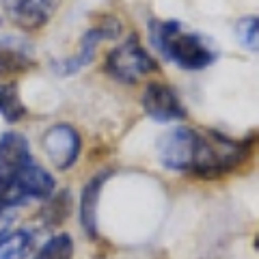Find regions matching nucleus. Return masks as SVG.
Segmentation results:
<instances>
[{
  "mask_svg": "<svg viewBox=\"0 0 259 259\" xmlns=\"http://www.w3.org/2000/svg\"><path fill=\"white\" fill-rule=\"evenodd\" d=\"M250 139L233 141L216 130L173 127L158 139V158L168 171L209 180L240 166L250 153Z\"/></svg>",
  "mask_w": 259,
  "mask_h": 259,
  "instance_id": "f257e3e1",
  "label": "nucleus"
},
{
  "mask_svg": "<svg viewBox=\"0 0 259 259\" xmlns=\"http://www.w3.org/2000/svg\"><path fill=\"white\" fill-rule=\"evenodd\" d=\"M149 37L153 48L166 61L188 71L209 67L218 59V50L201 32L188 30L177 20H151Z\"/></svg>",
  "mask_w": 259,
  "mask_h": 259,
  "instance_id": "f03ea898",
  "label": "nucleus"
},
{
  "mask_svg": "<svg viewBox=\"0 0 259 259\" xmlns=\"http://www.w3.org/2000/svg\"><path fill=\"white\" fill-rule=\"evenodd\" d=\"M158 69V61L143 48L139 35H130L123 44L115 46L104 63V71L123 84H134L143 76L156 74Z\"/></svg>",
  "mask_w": 259,
  "mask_h": 259,
  "instance_id": "7ed1b4c3",
  "label": "nucleus"
},
{
  "mask_svg": "<svg viewBox=\"0 0 259 259\" xmlns=\"http://www.w3.org/2000/svg\"><path fill=\"white\" fill-rule=\"evenodd\" d=\"M121 35V22L117 18H104L100 24H95V26L89 28L82 39H80V48L74 56H67V59L63 61H54L52 63V69L54 74L59 76H74L78 74L80 69H84L89 63L95 59V52L97 48H100L102 41H106V39H117Z\"/></svg>",
  "mask_w": 259,
  "mask_h": 259,
  "instance_id": "20e7f679",
  "label": "nucleus"
},
{
  "mask_svg": "<svg viewBox=\"0 0 259 259\" xmlns=\"http://www.w3.org/2000/svg\"><path fill=\"white\" fill-rule=\"evenodd\" d=\"M54 177L50 171H46L44 166H39L35 160L30 162L26 168H22V173L15 177L13 184L7 188L5 192V201H7V207H15V205H22L30 199H37V201H46L52 197L54 192Z\"/></svg>",
  "mask_w": 259,
  "mask_h": 259,
  "instance_id": "39448f33",
  "label": "nucleus"
},
{
  "mask_svg": "<svg viewBox=\"0 0 259 259\" xmlns=\"http://www.w3.org/2000/svg\"><path fill=\"white\" fill-rule=\"evenodd\" d=\"M32 162L30 145L26 136L20 132H5L0 136V197L5 199L7 188L13 184V180ZM7 203V201H5Z\"/></svg>",
  "mask_w": 259,
  "mask_h": 259,
  "instance_id": "423d86ee",
  "label": "nucleus"
},
{
  "mask_svg": "<svg viewBox=\"0 0 259 259\" xmlns=\"http://www.w3.org/2000/svg\"><path fill=\"white\" fill-rule=\"evenodd\" d=\"M41 145H44V151H46V156L50 158L52 164L59 168V171H67V168L76 164L82 141H80V134L74 125L56 123L50 130H46Z\"/></svg>",
  "mask_w": 259,
  "mask_h": 259,
  "instance_id": "0eeeda50",
  "label": "nucleus"
},
{
  "mask_svg": "<svg viewBox=\"0 0 259 259\" xmlns=\"http://www.w3.org/2000/svg\"><path fill=\"white\" fill-rule=\"evenodd\" d=\"M5 15L22 30H39L54 18L61 0H0Z\"/></svg>",
  "mask_w": 259,
  "mask_h": 259,
  "instance_id": "6e6552de",
  "label": "nucleus"
},
{
  "mask_svg": "<svg viewBox=\"0 0 259 259\" xmlns=\"http://www.w3.org/2000/svg\"><path fill=\"white\" fill-rule=\"evenodd\" d=\"M143 108L158 123L180 121L186 117V106L173 87L164 82H149L143 91Z\"/></svg>",
  "mask_w": 259,
  "mask_h": 259,
  "instance_id": "1a4fd4ad",
  "label": "nucleus"
},
{
  "mask_svg": "<svg viewBox=\"0 0 259 259\" xmlns=\"http://www.w3.org/2000/svg\"><path fill=\"white\" fill-rule=\"evenodd\" d=\"M110 177V171H102L93 175L91 180L84 184L82 192H80V207H78V216H80V225L89 238H97L100 236V227H97V207H100V194L106 180Z\"/></svg>",
  "mask_w": 259,
  "mask_h": 259,
  "instance_id": "9d476101",
  "label": "nucleus"
},
{
  "mask_svg": "<svg viewBox=\"0 0 259 259\" xmlns=\"http://www.w3.org/2000/svg\"><path fill=\"white\" fill-rule=\"evenodd\" d=\"M32 248L28 229H11L0 233V259H26Z\"/></svg>",
  "mask_w": 259,
  "mask_h": 259,
  "instance_id": "9b49d317",
  "label": "nucleus"
},
{
  "mask_svg": "<svg viewBox=\"0 0 259 259\" xmlns=\"http://www.w3.org/2000/svg\"><path fill=\"white\" fill-rule=\"evenodd\" d=\"M28 115V108L24 106L18 84L15 82H0V117L7 123H18Z\"/></svg>",
  "mask_w": 259,
  "mask_h": 259,
  "instance_id": "f8f14e48",
  "label": "nucleus"
},
{
  "mask_svg": "<svg viewBox=\"0 0 259 259\" xmlns=\"http://www.w3.org/2000/svg\"><path fill=\"white\" fill-rule=\"evenodd\" d=\"M32 259H74V240L69 233H56L37 250Z\"/></svg>",
  "mask_w": 259,
  "mask_h": 259,
  "instance_id": "ddd939ff",
  "label": "nucleus"
},
{
  "mask_svg": "<svg viewBox=\"0 0 259 259\" xmlns=\"http://www.w3.org/2000/svg\"><path fill=\"white\" fill-rule=\"evenodd\" d=\"M257 15H246L236 24V35L240 39V44L250 52H257Z\"/></svg>",
  "mask_w": 259,
  "mask_h": 259,
  "instance_id": "4468645a",
  "label": "nucleus"
},
{
  "mask_svg": "<svg viewBox=\"0 0 259 259\" xmlns=\"http://www.w3.org/2000/svg\"><path fill=\"white\" fill-rule=\"evenodd\" d=\"M26 61V56L24 54H18L13 50H3L0 48V74H7V71H11L15 67H24V63Z\"/></svg>",
  "mask_w": 259,
  "mask_h": 259,
  "instance_id": "2eb2a0df",
  "label": "nucleus"
}]
</instances>
